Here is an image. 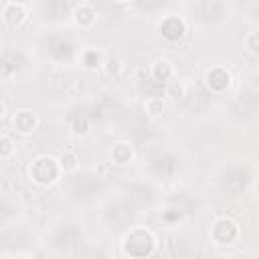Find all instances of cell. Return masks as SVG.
Listing matches in <instances>:
<instances>
[{
    "instance_id": "cell-1",
    "label": "cell",
    "mask_w": 259,
    "mask_h": 259,
    "mask_svg": "<svg viewBox=\"0 0 259 259\" xmlns=\"http://www.w3.org/2000/svg\"><path fill=\"white\" fill-rule=\"evenodd\" d=\"M154 247H156L154 235H152L148 229H142V227L130 231V235H127L125 241H123V249H125V253L132 255V257L150 255V253L154 251Z\"/></svg>"
},
{
    "instance_id": "cell-2",
    "label": "cell",
    "mask_w": 259,
    "mask_h": 259,
    "mask_svg": "<svg viewBox=\"0 0 259 259\" xmlns=\"http://www.w3.org/2000/svg\"><path fill=\"white\" fill-rule=\"evenodd\" d=\"M61 174V164L51 158V156H42V158H36L30 166V176L36 184L40 186H49L53 184Z\"/></svg>"
},
{
    "instance_id": "cell-3",
    "label": "cell",
    "mask_w": 259,
    "mask_h": 259,
    "mask_svg": "<svg viewBox=\"0 0 259 259\" xmlns=\"http://www.w3.org/2000/svg\"><path fill=\"white\" fill-rule=\"evenodd\" d=\"M212 241L219 245H231L237 237H239V227L231 221V219H219L212 225Z\"/></svg>"
},
{
    "instance_id": "cell-4",
    "label": "cell",
    "mask_w": 259,
    "mask_h": 259,
    "mask_svg": "<svg viewBox=\"0 0 259 259\" xmlns=\"http://www.w3.org/2000/svg\"><path fill=\"white\" fill-rule=\"evenodd\" d=\"M47 53L55 59V61H71L73 55H75V45L67 38H61V36H53L49 42H47Z\"/></svg>"
},
{
    "instance_id": "cell-5",
    "label": "cell",
    "mask_w": 259,
    "mask_h": 259,
    "mask_svg": "<svg viewBox=\"0 0 259 259\" xmlns=\"http://www.w3.org/2000/svg\"><path fill=\"white\" fill-rule=\"evenodd\" d=\"M186 32V24L180 16H166L160 24V34L168 40V42H176L184 36Z\"/></svg>"
},
{
    "instance_id": "cell-6",
    "label": "cell",
    "mask_w": 259,
    "mask_h": 259,
    "mask_svg": "<svg viewBox=\"0 0 259 259\" xmlns=\"http://www.w3.org/2000/svg\"><path fill=\"white\" fill-rule=\"evenodd\" d=\"M206 85H208L210 91L223 93V91H227L229 85H231V73H229L227 69H223V67H212V69H208V73H206Z\"/></svg>"
},
{
    "instance_id": "cell-7",
    "label": "cell",
    "mask_w": 259,
    "mask_h": 259,
    "mask_svg": "<svg viewBox=\"0 0 259 259\" xmlns=\"http://www.w3.org/2000/svg\"><path fill=\"white\" fill-rule=\"evenodd\" d=\"M2 18L8 26H20L26 18V10L20 2H10L4 6V12H2Z\"/></svg>"
},
{
    "instance_id": "cell-8",
    "label": "cell",
    "mask_w": 259,
    "mask_h": 259,
    "mask_svg": "<svg viewBox=\"0 0 259 259\" xmlns=\"http://www.w3.org/2000/svg\"><path fill=\"white\" fill-rule=\"evenodd\" d=\"M40 10H42V16H45V18L57 20V18H63V16L67 14L69 2H67V0H42Z\"/></svg>"
},
{
    "instance_id": "cell-9",
    "label": "cell",
    "mask_w": 259,
    "mask_h": 259,
    "mask_svg": "<svg viewBox=\"0 0 259 259\" xmlns=\"http://www.w3.org/2000/svg\"><path fill=\"white\" fill-rule=\"evenodd\" d=\"M12 125L18 134H30L36 127V115L32 111H18L12 119Z\"/></svg>"
},
{
    "instance_id": "cell-10",
    "label": "cell",
    "mask_w": 259,
    "mask_h": 259,
    "mask_svg": "<svg viewBox=\"0 0 259 259\" xmlns=\"http://www.w3.org/2000/svg\"><path fill=\"white\" fill-rule=\"evenodd\" d=\"M150 168H152L154 174L166 178V176H172V174L176 172V162H174L172 156H158V158L152 160Z\"/></svg>"
},
{
    "instance_id": "cell-11",
    "label": "cell",
    "mask_w": 259,
    "mask_h": 259,
    "mask_svg": "<svg viewBox=\"0 0 259 259\" xmlns=\"http://www.w3.org/2000/svg\"><path fill=\"white\" fill-rule=\"evenodd\" d=\"M18 69V59L14 53H2L0 55V81L10 79Z\"/></svg>"
},
{
    "instance_id": "cell-12",
    "label": "cell",
    "mask_w": 259,
    "mask_h": 259,
    "mask_svg": "<svg viewBox=\"0 0 259 259\" xmlns=\"http://www.w3.org/2000/svg\"><path fill=\"white\" fill-rule=\"evenodd\" d=\"M170 77H172V65L168 61H158L152 69V79L158 83H166L170 81Z\"/></svg>"
},
{
    "instance_id": "cell-13",
    "label": "cell",
    "mask_w": 259,
    "mask_h": 259,
    "mask_svg": "<svg viewBox=\"0 0 259 259\" xmlns=\"http://www.w3.org/2000/svg\"><path fill=\"white\" fill-rule=\"evenodd\" d=\"M111 156H113V162H115V164L123 166V164H127V162L132 160L134 152H132V148H130L127 144H123V142H121V144H115V146H113Z\"/></svg>"
},
{
    "instance_id": "cell-14",
    "label": "cell",
    "mask_w": 259,
    "mask_h": 259,
    "mask_svg": "<svg viewBox=\"0 0 259 259\" xmlns=\"http://www.w3.org/2000/svg\"><path fill=\"white\" fill-rule=\"evenodd\" d=\"M89 115L85 113V111H75L73 115H71V127H73V132L75 134H87V130H89Z\"/></svg>"
},
{
    "instance_id": "cell-15",
    "label": "cell",
    "mask_w": 259,
    "mask_h": 259,
    "mask_svg": "<svg viewBox=\"0 0 259 259\" xmlns=\"http://www.w3.org/2000/svg\"><path fill=\"white\" fill-rule=\"evenodd\" d=\"M95 10L91 8V6H79L77 10H75V20H77V24H81V26H91L93 22H95Z\"/></svg>"
},
{
    "instance_id": "cell-16",
    "label": "cell",
    "mask_w": 259,
    "mask_h": 259,
    "mask_svg": "<svg viewBox=\"0 0 259 259\" xmlns=\"http://www.w3.org/2000/svg\"><path fill=\"white\" fill-rule=\"evenodd\" d=\"M83 65L87 69H95L97 65H101V53L95 51V49H87L83 53Z\"/></svg>"
},
{
    "instance_id": "cell-17",
    "label": "cell",
    "mask_w": 259,
    "mask_h": 259,
    "mask_svg": "<svg viewBox=\"0 0 259 259\" xmlns=\"http://www.w3.org/2000/svg\"><path fill=\"white\" fill-rule=\"evenodd\" d=\"M164 93H166L170 99H180V97L184 95V87H182V83H178V81H166V83H164Z\"/></svg>"
},
{
    "instance_id": "cell-18",
    "label": "cell",
    "mask_w": 259,
    "mask_h": 259,
    "mask_svg": "<svg viewBox=\"0 0 259 259\" xmlns=\"http://www.w3.org/2000/svg\"><path fill=\"white\" fill-rule=\"evenodd\" d=\"M146 111H148L150 115H160V113H164V103H162V99H160V97H148V99H146Z\"/></svg>"
},
{
    "instance_id": "cell-19",
    "label": "cell",
    "mask_w": 259,
    "mask_h": 259,
    "mask_svg": "<svg viewBox=\"0 0 259 259\" xmlns=\"http://www.w3.org/2000/svg\"><path fill=\"white\" fill-rule=\"evenodd\" d=\"M77 166H79V160H77V156H75L73 152H65V154L61 156V168H63V170L73 172Z\"/></svg>"
},
{
    "instance_id": "cell-20",
    "label": "cell",
    "mask_w": 259,
    "mask_h": 259,
    "mask_svg": "<svg viewBox=\"0 0 259 259\" xmlns=\"http://www.w3.org/2000/svg\"><path fill=\"white\" fill-rule=\"evenodd\" d=\"M14 152V144L10 138H0V158H8Z\"/></svg>"
},
{
    "instance_id": "cell-21",
    "label": "cell",
    "mask_w": 259,
    "mask_h": 259,
    "mask_svg": "<svg viewBox=\"0 0 259 259\" xmlns=\"http://www.w3.org/2000/svg\"><path fill=\"white\" fill-rule=\"evenodd\" d=\"M162 219H164L166 223H178V221L182 219V212H180L178 208H168V210H164Z\"/></svg>"
},
{
    "instance_id": "cell-22",
    "label": "cell",
    "mask_w": 259,
    "mask_h": 259,
    "mask_svg": "<svg viewBox=\"0 0 259 259\" xmlns=\"http://www.w3.org/2000/svg\"><path fill=\"white\" fill-rule=\"evenodd\" d=\"M119 69H121V63H119L117 59H109V61H107V73H109V75H117Z\"/></svg>"
},
{
    "instance_id": "cell-23",
    "label": "cell",
    "mask_w": 259,
    "mask_h": 259,
    "mask_svg": "<svg viewBox=\"0 0 259 259\" xmlns=\"http://www.w3.org/2000/svg\"><path fill=\"white\" fill-rule=\"evenodd\" d=\"M247 47H249V51L253 53V55H257V32H251L249 34V38H247Z\"/></svg>"
},
{
    "instance_id": "cell-24",
    "label": "cell",
    "mask_w": 259,
    "mask_h": 259,
    "mask_svg": "<svg viewBox=\"0 0 259 259\" xmlns=\"http://www.w3.org/2000/svg\"><path fill=\"white\" fill-rule=\"evenodd\" d=\"M2 115H4V103L0 101V117H2Z\"/></svg>"
},
{
    "instance_id": "cell-25",
    "label": "cell",
    "mask_w": 259,
    "mask_h": 259,
    "mask_svg": "<svg viewBox=\"0 0 259 259\" xmlns=\"http://www.w3.org/2000/svg\"><path fill=\"white\" fill-rule=\"evenodd\" d=\"M119 2H127V0H119Z\"/></svg>"
}]
</instances>
